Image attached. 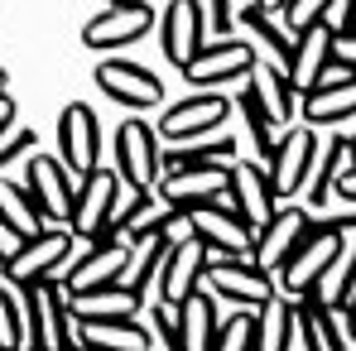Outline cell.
<instances>
[{"label": "cell", "mask_w": 356, "mask_h": 351, "mask_svg": "<svg viewBox=\"0 0 356 351\" xmlns=\"http://www.w3.org/2000/svg\"><path fill=\"white\" fill-rule=\"evenodd\" d=\"M140 193L130 188V183H120L116 169H92V174L77 178V188H72V212H67V231L82 236V240H102V236L116 227V217L135 202Z\"/></svg>", "instance_id": "1"}, {"label": "cell", "mask_w": 356, "mask_h": 351, "mask_svg": "<svg viewBox=\"0 0 356 351\" xmlns=\"http://www.w3.org/2000/svg\"><path fill=\"white\" fill-rule=\"evenodd\" d=\"M154 197L164 207H232L227 193V164H197V169H159L154 178ZM236 212V207H232Z\"/></svg>", "instance_id": "2"}, {"label": "cell", "mask_w": 356, "mask_h": 351, "mask_svg": "<svg viewBox=\"0 0 356 351\" xmlns=\"http://www.w3.org/2000/svg\"><path fill=\"white\" fill-rule=\"evenodd\" d=\"M116 174L120 183H130L135 193H154L159 178V135L145 120H120L116 130Z\"/></svg>", "instance_id": "3"}, {"label": "cell", "mask_w": 356, "mask_h": 351, "mask_svg": "<svg viewBox=\"0 0 356 351\" xmlns=\"http://www.w3.org/2000/svg\"><path fill=\"white\" fill-rule=\"evenodd\" d=\"M308 159H313V125H284L280 140H275V154H270V164H265V178H270L275 202L303 193Z\"/></svg>", "instance_id": "4"}, {"label": "cell", "mask_w": 356, "mask_h": 351, "mask_svg": "<svg viewBox=\"0 0 356 351\" xmlns=\"http://www.w3.org/2000/svg\"><path fill=\"white\" fill-rule=\"evenodd\" d=\"M72 174L67 164L54 159V154H34L29 159V174H24V193L34 197L44 227H67V212H72Z\"/></svg>", "instance_id": "5"}, {"label": "cell", "mask_w": 356, "mask_h": 351, "mask_svg": "<svg viewBox=\"0 0 356 351\" xmlns=\"http://www.w3.org/2000/svg\"><path fill=\"white\" fill-rule=\"evenodd\" d=\"M97 87L116 101V106H130V111H149L164 101V82L140 67V63H125V58H106L97 63Z\"/></svg>", "instance_id": "6"}, {"label": "cell", "mask_w": 356, "mask_h": 351, "mask_svg": "<svg viewBox=\"0 0 356 351\" xmlns=\"http://www.w3.org/2000/svg\"><path fill=\"white\" fill-rule=\"evenodd\" d=\"M154 29V10L145 5V0H130V5H106L102 15H92L87 19V29H82V44L87 49H125V44H135V39H145Z\"/></svg>", "instance_id": "7"}, {"label": "cell", "mask_w": 356, "mask_h": 351, "mask_svg": "<svg viewBox=\"0 0 356 351\" xmlns=\"http://www.w3.org/2000/svg\"><path fill=\"white\" fill-rule=\"evenodd\" d=\"M232 116V101L227 97H217L212 87L207 92H193V97H183L174 101L164 116H159V140H188V135H207V130H222Z\"/></svg>", "instance_id": "8"}, {"label": "cell", "mask_w": 356, "mask_h": 351, "mask_svg": "<svg viewBox=\"0 0 356 351\" xmlns=\"http://www.w3.org/2000/svg\"><path fill=\"white\" fill-rule=\"evenodd\" d=\"M58 149H63V164H67L72 178H82V174L97 169V159H102V125H97V116H92V106H82V101L63 106Z\"/></svg>", "instance_id": "9"}, {"label": "cell", "mask_w": 356, "mask_h": 351, "mask_svg": "<svg viewBox=\"0 0 356 351\" xmlns=\"http://www.w3.org/2000/svg\"><path fill=\"white\" fill-rule=\"evenodd\" d=\"M227 193H232L236 217L250 231H260V227L270 222V212L280 207L275 193H270V178H265V169H260L255 159H232V164H227Z\"/></svg>", "instance_id": "10"}, {"label": "cell", "mask_w": 356, "mask_h": 351, "mask_svg": "<svg viewBox=\"0 0 356 351\" xmlns=\"http://www.w3.org/2000/svg\"><path fill=\"white\" fill-rule=\"evenodd\" d=\"M245 97H250V106L270 120L275 130H284V125L298 116V92L289 87V77H284L280 67L260 63V58L245 67Z\"/></svg>", "instance_id": "11"}, {"label": "cell", "mask_w": 356, "mask_h": 351, "mask_svg": "<svg viewBox=\"0 0 356 351\" xmlns=\"http://www.w3.org/2000/svg\"><path fill=\"white\" fill-rule=\"evenodd\" d=\"M207 29H202V0H169L164 19H159V49L174 67H188L197 58Z\"/></svg>", "instance_id": "12"}, {"label": "cell", "mask_w": 356, "mask_h": 351, "mask_svg": "<svg viewBox=\"0 0 356 351\" xmlns=\"http://www.w3.org/2000/svg\"><path fill=\"white\" fill-rule=\"evenodd\" d=\"M303 231H308V212H303V207H275L270 222L250 240V260H255L265 275H275V270L284 265V255L303 240Z\"/></svg>", "instance_id": "13"}, {"label": "cell", "mask_w": 356, "mask_h": 351, "mask_svg": "<svg viewBox=\"0 0 356 351\" xmlns=\"http://www.w3.org/2000/svg\"><path fill=\"white\" fill-rule=\"evenodd\" d=\"M232 29H245V44H250V54L260 63H270V67H289V44H294V34L275 19V15H265V10H255L250 0H241V10H232Z\"/></svg>", "instance_id": "14"}, {"label": "cell", "mask_w": 356, "mask_h": 351, "mask_svg": "<svg viewBox=\"0 0 356 351\" xmlns=\"http://www.w3.org/2000/svg\"><path fill=\"white\" fill-rule=\"evenodd\" d=\"M352 279H356V227H337V250L332 260L318 270V279L308 284V303L327 308V303H347L352 298Z\"/></svg>", "instance_id": "15"}, {"label": "cell", "mask_w": 356, "mask_h": 351, "mask_svg": "<svg viewBox=\"0 0 356 351\" xmlns=\"http://www.w3.org/2000/svg\"><path fill=\"white\" fill-rule=\"evenodd\" d=\"M67 245H72V231H67V227H44V231L29 236V240L5 260V275H10L15 284H34V279H44V275L54 270V260L67 255Z\"/></svg>", "instance_id": "16"}, {"label": "cell", "mask_w": 356, "mask_h": 351, "mask_svg": "<svg viewBox=\"0 0 356 351\" xmlns=\"http://www.w3.org/2000/svg\"><path fill=\"white\" fill-rule=\"evenodd\" d=\"M197 289H207L212 298H232V303H245V308H255L260 298H270V275L260 270V265H212V270H202L197 275Z\"/></svg>", "instance_id": "17"}, {"label": "cell", "mask_w": 356, "mask_h": 351, "mask_svg": "<svg viewBox=\"0 0 356 351\" xmlns=\"http://www.w3.org/2000/svg\"><path fill=\"white\" fill-rule=\"evenodd\" d=\"M255 63V54H250V44L245 39H222V44H207V49H197V58L183 67V77L193 82V87H217V82H232V77H241L245 67Z\"/></svg>", "instance_id": "18"}, {"label": "cell", "mask_w": 356, "mask_h": 351, "mask_svg": "<svg viewBox=\"0 0 356 351\" xmlns=\"http://www.w3.org/2000/svg\"><path fill=\"white\" fill-rule=\"evenodd\" d=\"M232 159H236V140L227 130H207V135L159 145V169H197V164H232Z\"/></svg>", "instance_id": "19"}, {"label": "cell", "mask_w": 356, "mask_h": 351, "mask_svg": "<svg viewBox=\"0 0 356 351\" xmlns=\"http://www.w3.org/2000/svg\"><path fill=\"white\" fill-rule=\"evenodd\" d=\"M188 217H193V236H197L202 245H217V250H232V255H250L255 231L241 222L232 207H212V202H202V207H188Z\"/></svg>", "instance_id": "20"}, {"label": "cell", "mask_w": 356, "mask_h": 351, "mask_svg": "<svg viewBox=\"0 0 356 351\" xmlns=\"http://www.w3.org/2000/svg\"><path fill=\"white\" fill-rule=\"evenodd\" d=\"M67 289L49 284V279H34L29 284V308H34V347L39 351H67L63 337V323H67Z\"/></svg>", "instance_id": "21"}, {"label": "cell", "mask_w": 356, "mask_h": 351, "mask_svg": "<svg viewBox=\"0 0 356 351\" xmlns=\"http://www.w3.org/2000/svg\"><path fill=\"white\" fill-rule=\"evenodd\" d=\"M327 39H332V29H327L323 19H313V24L294 29V44H289V67H284V77H289V87H294V92H308V87H313L318 67L327 63Z\"/></svg>", "instance_id": "22"}, {"label": "cell", "mask_w": 356, "mask_h": 351, "mask_svg": "<svg viewBox=\"0 0 356 351\" xmlns=\"http://www.w3.org/2000/svg\"><path fill=\"white\" fill-rule=\"evenodd\" d=\"M217 337V303L207 289H193L178 303V323H174V342L178 351H212Z\"/></svg>", "instance_id": "23"}, {"label": "cell", "mask_w": 356, "mask_h": 351, "mask_svg": "<svg viewBox=\"0 0 356 351\" xmlns=\"http://www.w3.org/2000/svg\"><path fill=\"white\" fill-rule=\"evenodd\" d=\"M125 250L130 245H116V240H97L82 250V260L72 265V275L63 279L67 293H82V289H102V284H116L120 265H125Z\"/></svg>", "instance_id": "24"}, {"label": "cell", "mask_w": 356, "mask_h": 351, "mask_svg": "<svg viewBox=\"0 0 356 351\" xmlns=\"http://www.w3.org/2000/svg\"><path fill=\"white\" fill-rule=\"evenodd\" d=\"M298 116H303V125H313V130H327L337 120H352L356 116V82L298 92Z\"/></svg>", "instance_id": "25"}, {"label": "cell", "mask_w": 356, "mask_h": 351, "mask_svg": "<svg viewBox=\"0 0 356 351\" xmlns=\"http://www.w3.org/2000/svg\"><path fill=\"white\" fill-rule=\"evenodd\" d=\"M77 347H87V351H149V332L135 318H97V323L77 327Z\"/></svg>", "instance_id": "26"}, {"label": "cell", "mask_w": 356, "mask_h": 351, "mask_svg": "<svg viewBox=\"0 0 356 351\" xmlns=\"http://www.w3.org/2000/svg\"><path fill=\"white\" fill-rule=\"evenodd\" d=\"M197 275H202V240H183L164 255V279H159V303H183L188 293L197 289Z\"/></svg>", "instance_id": "27"}, {"label": "cell", "mask_w": 356, "mask_h": 351, "mask_svg": "<svg viewBox=\"0 0 356 351\" xmlns=\"http://www.w3.org/2000/svg\"><path fill=\"white\" fill-rule=\"evenodd\" d=\"M72 318L82 323H97V318H135L140 313V298L120 284H102V289H82V293H67L63 298Z\"/></svg>", "instance_id": "28"}, {"label": "cell", "mask_w": 356, "mask_h": 351, "mask_svg": "<svg viewBox=\"0 0 356 351\" xmlns=\"http://www.w3.org/2000/svg\"><path fill=\"white\" fill-rule=\"evenodd\" d=\"M298 298L289 293H270L255 303V327H250V351H284V332H289V308Z\"/></svg>", "instance_id": "29"}, {"label": "cell", "mask_w": 356, "mask_h": 351, "mask_svg": "<svg viewBox=\"0 0 356 351\" xmlns=\"http://www.w3.org/2000/svg\"><path fill=\"white\" fill-rule=\"evenodd\" d=\"M0 222L19 236V240H29V236L44 231V217H39L34 197L24 193V183H15V174L0 178Z\"/></svg>", "instance_id": "30"}, {"label": "cell", "mask_w": 356, "mask_h": 351, "mask_svg": "<svg viewBox=\"0 0 356 351\" xmlns=\"http://www.w3.org/2000/svg\"><path fill=\"white\" fill-rule=\"evenodd\" d=\"M34 145H39V135H34L29 125H5V130H0V178L10 174V169H15V159H19V154H29Z\"/></svg>", "instance_id": "31"}, {"label": "cell", "mask_w": 356, "mask_h": 351, "mask_svg": "<svg viewBox=\"0 0 356 351\" xmlns=\"http://www.w3.org/2000/svg\"><path fill=\"white\" fill-rule=\"evenodd\" d=\"M250 327H255V308L232 313V318H227V327L212 337V351H250Z\"/></svg>", "instance_id": "32"}, {"label": "cell", "mask_w": 356, "mask_h": 351, "mask_svg": "<svg viewBox=\"0 0 356 351\" xmlns=\"http://www.w3.org/2000/svg\"><path fill=\"white\" fill-rule=\"evenodd\" d=\"M323 313V323H327V332H332V347L337 351H356L352 342V308L347 303H327V308H318Z\"/></svg>", "instance_id": "33"}, {"label": "cell", "mask_w": 356, "mask_h": 351, "mask_svg": "<svg viewBox=\"0 0 356 351\" xmlns=\"http://www.w3.org/2000/svg\"><path fill=\"white\" fill-rule=\"evenodd\" d=\"M323 10H327V0H284V29L294 34V29H303V24H313V19H323Z\"/></svg>", "instance_id": "34"}, {"label": "cell", "mask_w": 356, "mask_h": 351, "mask_svg": "<svg viewBox=\"0 0 356 351\" xmlns=\"http://www.w3.org/2000/svg\"><path fill=\"white\" fill-rule=\"evenodd\" d=\"M232 0H207V10H202V29L207 34H227L232 29Z\"/></svg>", "instance_id": "35"}, {"label": "cell", "mask_w": 356, "mask_h": 351, "mask_svg": "<svg viewBox=\"0 0 356 351\" xmlns=\"http://www.w3.org/2000/svg\"><path fill=\"white\" fill-rule=\"evenodd\" d=\"M0 351H19V342H15V318H10L5 293H0Z\"/></svg>", "instance_id": "36"}, {"label": "cell", "mask_w": 356, "mask_h": 351, "mask_svg": "<svg viewBox=\"0 0 356 351\" xmlns=\"http://www.w3.org/2000/svg\"><path fill=\"white\" fill-rule=\"evenodd\" d=\"M19 245H24V240H19V236H15L10 227H5V222H0V260H10V255H15Z\"/></svg>", "instance_id": "37"}, {"label": "cell", "mask_w": 356, "mask_h": 351, "mask_svg": "<svg viewBox=\"0 0 356 351\" xmlns=\"http://www.w3.org/2000/svg\"><path fill=\"white\" fill-rule=\"evenodd\" d=\"M5 125H15V97L10 92H0V130Z\"/></svg>", "instance_id": "38"}, {"label": "cell", "mask_w": 356, "mask_h": 351, "mask_svg": "<svg viewBox=\"0 0 356 351\" xmlns=\"http://www.w3.org/2000/svg\"><path fill=\"white\" fill-rule=\"evenodd\" d=\"M250 5L265 10V15H280V10H284V0H250Z\"/></svg>", "instance_id": "39"}, {"label": "cell", "mask_w": 356, "mask_h": 351, "mask_svg": "<svg viewBox=\"0 0 356 351\" xmlns=\"http://www.w3.org/2000/svg\"><path fill=\"white\" fill-rule=\"evenodd\" d=\"M0 92H10V77H5V67H0Z\"/></svg>", "instance_id": "40"}, {"label": "cell", "mask_w": 356, "mask_h": 351, "mask_svg": "<svg viewBox=\"0 0 356 351\" xmlns=\"http://www.w3.org/2000/svg\"><path fill=\"white\" fill-rule=\"evenodd\" d=\"M111 5H130V0H111Z\"/></svg>", "instance_id": "41"}, {"label": "cell", "mask_w": 356, "mask_h": 351, "mask_svg": "<svg viewBox=\"0 0 356 351\" xmlns=\"http://www.w3.org/2000/svg\"><path fill=\"white\" fill-rule=\"evenodd\" d=\"M67 351H87V347H67Z\"/></svg>", "instance_id": "42"}, {"label": "cell", "mask_w": 356, "mask_h": 351, "mask_svg": "<svg viewBox=\"0 0 356 351\" xmlns=\"http://www.w3.org/2000/svg\"><path fill=\"white\" fill-rule=\"evenodd\" d=\"M0 270H5V260H0Z\"/></svg>", "instance_id": "43"}, {"label": "cell", "mask_w": 356, "mask_h": 351, "mask_svg": "<svg viewBox=\"0 0 356 351\" xmlns=\"http://www.w3.org/2000/svg\"><path fill=\"white\" fill-rule=\"evenodd\" d=\"M29 351H39V347H29Z\"/></svg>", "instance_id": "44"}]
</instances>
